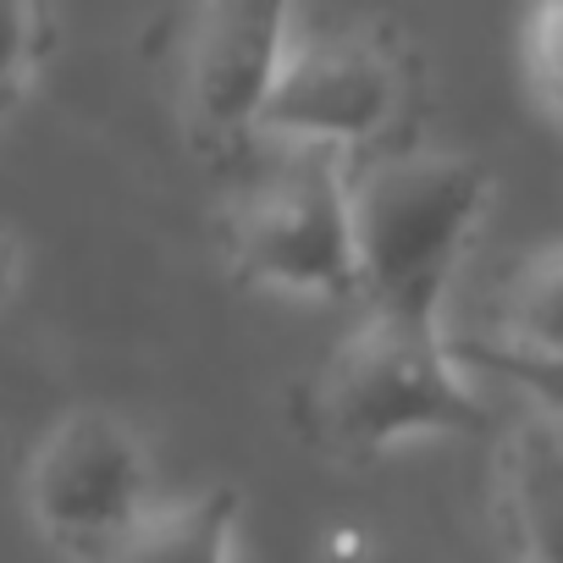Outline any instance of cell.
Masks as SVG:
<instances>
[{"label": "cell", "instance_id": "cell-1", "mask_svg": "<svg viewBox=\"0 0 563 563\" xmlns=\"http://www.w3.org/2000/svg\"><path fill=\"white\" fill-rule=\"evenodd\" d=\"M349 194L365 310L437 327L459 254L492 199L486 166L453 150H398L360 166Z\"/></svg>", "mask_w": 563, "mask_h": 563}, {"label": "cell", "instance_id": "cell-12", "mask_svg": "<svg viewBox=\"0 0 563 563\" xmlns=\"http://www.w3.org/2000/svg\"><path fill=\"white\" fill-rule=\"evenodd\" d=\"M51 62V0H12V56H7V106L18 111L34 78Z\"/></svg>", "mask_w": 563, "mask_h": 563}, {"label": "cell", "instance_id": "cell-8", "mask_svg": "<svg viewBox=\"0 0 563 563\" xmlns=\"http://www.w3.org/2000/svg\"><path fill=\"white\" fill-rule=\"evenodd\" d=\"M503 486L519 563H563V431L547 420L519 426L503 453Z\"/></svg>", "mask_w": 563, "mask_h": 563}, {"label": "cell", "instance_id": "cell-6", "mask_svg": "<svg viewBox=\"0 0 563 563\" xmlns=\"http://www.w3.org/2000/svg\"><path fill=\"white\" fill-rule=\"evenodd\" d=\"M294 0H199L194 34V117L210 133L254 128L265 89L288 56Z\"/></svg>", "mask_w": 563, "mask_h": 563}, {"label": "cell", "instance_id": "cell-4", "mask_svg": "<svg viewBox=\"0 0 563 563\" xmlns=\"http://www.w3.org/2000/svg\"><path fill=\"white\" fill-rule=\"evenodd\" d=\"M23 497L34 525L84 563L150 514V459L117 415L73 409L34 442Z\"/></svg>", "mask_w": 563, "mask_h": 563}, {"label": "cell", "instance_id": "cell-9", "mask_svg": "<svg viewBox=\"0 0 563 563\" xmlns=\"http://www.w3.org/2000/svg\"><path fill=\"white\" fill-rule=\"evenodd\" d=\"M492 327H497L492 343L503 349L563 360V238L541 243L503 276Z\"/></svg>", "mask_w": 563, "mask_h": 563}, {"label": "cell", "instance_id": "cell-2", "mask_svg": "<svg viewBox=\"0 0 563 563\" xmlns=\"http://www.w3.org/2000/svg\"><path fill=\"white\" fill-rule=\"evenodd\" d=\"M316 431L349 453H382L409 437H486L492 409L464 382L442 327L365 310L316 382Z\"/></svg>", "mask_w": 563, "mask_h": 563}, {"label": "cell", "instance_id": "cell-10", "mask_svg": "<svg viewBox=\"0 0 563 563\" xmlns=\"http://www.w3.org/2000/svg\"><path fill=\"white\" fill-rule=\"evenodd\" d=\"M453 354L470 365V371H486L508 387H525L536 404H547L552 415H563V360H547V354H519V349H503V343H486V338H459Z\"/></svg>", "mask_w": 563, "mask_h": 563}, {"label": "cell", "instance_id": "cell-5", "mask_svg": "<svg viewBox=\"0 0 563 563\" xmlns=\"http://www.w3.org/2000/svg\"><path fill=\"white\" fill-rule=\"evenodd\" d=\"M404 106V67L371 34H327L282 56L265 106L254 117L260 133L294 144H365Z\"/></svg>", "mask_w": 563, "mask_h": 563}, {"label": "cell", "instance_id": "cell-11", "mask_svg": "<svg viewBox=\"0 0 563 563\" xmlns=\"http://www.w3.org/2000/svg\"><path fill=\"white\" fill-rule=\"evenodd\" d=\"M525 73L547 117L563 128V0H530L525 12Z\"/></svg>", "mask_w": 563, "mask_h": 563}, {"label": "cell", "instance_id": "cell-3", "mask_svg": "<svg viewBox=\"0 0 563 563\" xmlns=\"http://www.w3.org/2000/svg\"><path fill=\"white\" fill-rule=\"evenodd\" d=\"M354 172H343V150L282 139L271 161H260L227 210V254L249 288L349 299L360 294L354 254Z\"/></svg>", "mask_w": 563, "mask_h": 563}, {"label": "cell", "instance_id": "cell-7", "mask_svg": "<svg viewBox=\"0 0 563 563\" xmlns=\"http://www.w3.org/2000/svg\"><path fill=\"white\" fill-rule=\"evenodd\" d=\"M232 530H238V492L205 486L183 503L139 514L117 541H106L84 563H232Z\"/></svg>", "mask_w": 563, "mask_h": 563}]
</instances>
